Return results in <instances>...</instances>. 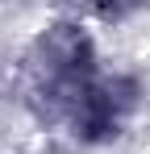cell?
<instances>
[{"mask_svg": "<svg viewBox=\"0 0 150 154\" xmlns=\"http://www.w3.org/2000/svg\"><path fill=\"white\" fill-rule=\"evenodd\" d=\"M133 108H138V79L133 75H108V79L96 75L67 104V125L79 142L100 146V142H113L121 133L125 117Z\"/></svg>", "mask_w": 150, "mask_h": 154, "instance_id": "obj_1", "label": "cell"}, {"mask_svg": "<svg viewBox=\"0 0 150 154\" xmlns=\"http://www.w3.org/2000/svg\"><path fill=\"white\" fill-rule=\"evenodd\" d=\"M146 0H92V8H96L100 21H125L129 13H138Z\"/></svg>", "mask_w": 150, "mask_h": 154, "instance_id": "obj_2", "label": "cell"}]
</instances>
